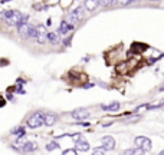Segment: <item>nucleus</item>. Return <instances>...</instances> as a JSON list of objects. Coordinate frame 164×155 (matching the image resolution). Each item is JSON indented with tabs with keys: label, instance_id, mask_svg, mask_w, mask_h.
Masks as SVG:
<instances>
[{
	"label": "nucleus",
	"instance_id": "obj_1",
	"mask_svg": "<svg viewBox=\"0 0 164 155\" xmlns=\"http://www.w3.org/2000/svg\"><path fill=\"white\" fill-rule=\"evenodd\" d=\"M43 112L41 111H38V112H33L32 115L28 118V121H26V125H28V128H30V129H36V128H39L43 125Z\"/></svg>",
	"mask_w": 164,
	"mask_h": 155
},
{
	"label": "nucleus",
	"instance_id": "obj_2",
	"mask_svg": "<svg viewBox=\"0 0 164 155\" xmlns=\"http://www.w3.org/2000/svg\"><path fill=\"white\" fill-rule=\"evenodd\" d=\"M3 16L7 20V25L17 26L20 23V19H22V12H19V10H6V12H3Z\"/></svg>",
	"mask_w": 164,
	"mask_h": 155
},
{
	"label": "nucleus",
	"instance_id": "obj_3",
	"mask_svg": "<svg viewBox=\"0 0 164 155\" xmlns=\"http://www.w3.org/2000/svg\"><path fill=\"white\" fill-rule=\"evenodd\" d=\"M82 17H83V7H76V9H74L72 12H69L66 22L71 23V25H75V23L81 22Z\"/></svg>",
	"mask_w": 164,
	"mask_h": 155
},
{
	"label": "nucleus",
	"instance_id": "obj_4",
	"mask_svg": "<svg viewBox=\"0 0 164 155\" xmlns=\"http://www.w3.org/2000/svg\"><path fill=\"white\" fill-rule=\"evenodd\" d=\"M134 142H135V147L143 148L144 151H151V148H153V144L147 136H137L134 139Z\"/></svg>",
	"mask_w": 164,
	"mask_h": 155
},
{
	"label": "nucleus",
	"instance_id": "obj_5",
	"mask_svg": "<svg viewBox=\"0 0 164 155\" xmlns=\"http://www.w3.org/2000/svg\"><path fill=\"white\" fill-rule=\"evenodd\" d=\"M46 35H48V30H46V27L43 26V25H39V26H36V43H39V45H45V42L48 40L46 39Z\"/></svg>",
	"mask_w": 164,
	"mask_h": 155
},
{
	"label": "nucleus",
	"instance_id": "obj_6",
	"mask_svg": "<svg viewBox=\"0 0 164 155\" xmlns=\"http://www.w3.org/2000/svg\"><path fill=\"white\" fill-rule=\"evenodd\" d=\"M89 115H91L89 111L85 109V108H78V109H75V111L71 112V116L74 119H76V121H85L86 118H89Z\"/></svg>",
	"mask_w": 164,
	"mask_h": 155
},
{
	"label": "nucleus",
	"instance_id": "obj_7",
	"mask_svg": "<svg viewBox=\"0 0 164 155\" xmlns=\"http://www.w3.org/2000/svg\"><path fill=\"white\" fill-rule=\"evenodd\" d=\"M101 142H102V148H104L105 151H112V150L115 148V139H114L111 135L104 136V138L101 139Z\"/></svg>",
	"mask_w": 164,
	"mask_h": 155
},
{
	"label": "nucleus",
	"instance_id": "obj_8",
	"mask_svg": "<svg viewBox=\"0 0 164 155\" xmlns=\"http://www.w3.org/2000/svg\"><path fill=\"white\" fill-rule=\"evenodd\" d=\"M75 29V26L74 25H71V23H68L66 20H62L61 22V26H59V30H58V33L59 35H68V33H71L72 30Z\"/></svg>",
	"mask_w": 164,
	"mask_h": 155
},
{
	"label": "nucleus",
	"instance_id": "obj_9",
	"mask_svg": "<svg viewBox=\"0 0 164 155\" xmlns=\"http://www.w3.org/2000/svg\"><path fill=\"white\" fill-rule=\"evenodd\" d=\"M89 142L88 141H85L83 138H79L78 141H75V150L76 151H79V152H86V151H89Z\"/></svg>",
	"mask_w": 164,
	"mask_h": 155
},
{
	"label": "nucleus",
	"instance_id": "obj_10",
	"mask_svg": "<svg viewBox=\"0 0 164 155\" xmlns=\"http://www.w3.org/2000/svg\"><path fill=\"white\" fill-rule=\"evenodd\" d=\"M58 122V115L56 114H52V112H48L43 115V125L46 126H52Z\"/></svg>",
	"mask_w": 164,
	"mask_h": 155
},
{
	"label": "nucleus",
	"instance_id": "obj_11",
	"mask_svg": "<svg viewBox=\"0 0 164 155\" xmlns=\"http://www.w3.org/2000/svg\"><path fill=\"white\" fill-rule=\"evenodd\" d=\"M98 6H99V0H85V1H83V7H85L88 12L96 10Z\"/></svg>",
	"mask_w": 164,
	"mask_h": 155
},
{
	"label": "nucleus",
	"instance_id": "obj_12",
	"mask_svg": "<svg viewBox=\"0 0 164 155\" xmlns=\"http://www.w3.org/2000/svg\"><path fill=\"white\" fill-rule=\"evenodd\" d=\"M38 150V144L36 142H32V141H28L22 145V151L23 152H33Z\"/></svg>",
	"mask_w": 164,
	"mask_h": 155
},
{
	"label": "nucleus",
	"instance_id": "obj_13",
	"mask_svg": "<svg viewBox=\"0 0 164 155\" xmlns=\"http://www.w3.org/2000/svg\"><path fill=\"white\" fill-rule=\"evenodd\" d=\"M121 108V104L120 102H112V104H110V105H102V109L104 111H108V112H115V111H118Z\"/></svg>",
	"mask_w": 164,
	"mask_h": 155
},
{
	"label": "nucleus",
	"instance_id": "obj_14",
	"mask_svg": "<svg viewBox=\"0 0 164 155\" xmlns=\"http://www.w3.org/2000/svg\"><path fill=\"white\" fill-rule=\"evenodd\" d=\"M144 154H145V151H144L143 148H138V147L125 150V151L123 152V155H144Z\"/></svg>",
	"mask_w": 164,
	"mask_h": 155
},
{
	"label": "nucleus",
	"instance_id": "obj_15",
	"mask_svg": "<svg viewBox=\"0 0 164 155\" xmlns=\"http://www.w3.org/2000/svg\"><path fill=\"white\" fill-rule=\"evenodd\" d=\"M29 29H30V25H28V23H23V25H19V26H17L19 35H20L22 38H28Z\"/></svg>",
	"mask_w": 164,
	"mask_h": 155
},
{
	"label": "nucleus",
	"instance_id": "obj_16",
	"mask_svg": "<svg viewBox=\"0 0 164 155\" xmlns=\"http://www.w3.org/2000/svg\"><path fill=\"white\" fill-rule=\"evenodd\" d=\"M12 135H16L17 138H25L26 135V128L25 126H16L12 129Z\"/></svg>",
	"mask_w": 164,
	"mask_h": 155
},
{
	"label": "nucleus",
	"instance_id": "obj_17",
	"mask_svg": "<svg viewBox=\"0 0 164 155\" xmlns=\"http://www.w3.org/2000/svg\"><path fill=\"white\" fill-rule=\"evenodd\" d=\"M46 39H48L52 45H56V43L59 42V33H55V32H48Z\"/></svg>",
	"mask_w": 164,
	"mask_h": 155
},
{
	"label": "nucleus",
	"instance_id": "obj_18",
	"mask_svg": "<svg viewBox=\"0 0 164 155\" xmlns=\"http://www.w3.org/2000/svg\"><path fill=\"white\" fill-rule=\"evenodd\" d=\"M117 3L118 0H99V6H104V7H111Z\"/></svg>",
	"mask_w": 164,
	"mask_h": 155
},
{
	"label": "nucleus",
	"instance_id": "obj_19",
	"mask_svg": "<svg viewBox=\"0 0 164 155\" xmlns=\"http://www.w3.org/2000/svg\"><path fill=\"white\" fill-rule=\"evenodd\" d=\"M150 109V104H144V105H140L132 114H140V112H144V111H148Z\"/></svg>",
	"mask_w": 164,
	"mask_h": 155
},
{
	"label": "nucleus",
	"instance_id": "obj_20",
	"mask_svg": "<svg viewBox=\"0 0 164 155\" xmlns=\"http://www.w3.org/2000/svg\"><path fill=\"white\" fill-rule=\"evenodd\" d=\"M58 148H59V144L55 142V141H53V142H49V144L46 145V150H48V151H53V150H58Z\"/></svg>",
	"mask_w": 164,
	"mask_h": 155
},
{
	"label": "nucleus",
	"instance_id": "obj_21",
	"mask_svg": "<svg viewBox=\"0 0 164 155\" xmlns=\"http://www.w3.org/2000/svg\"><path fill=\"white\" fill-rule=\"evenodd\" d=\"M28 38H29V39H35V38H36V27L30 26V29H29V33H28Z\"/></svg>",
	"mask_w": 164,
	"mask_h": 155
},
{
	"label": "nucleus",
	"instance_id": "obj_22",
	"mask_svg": "<svg viewBox=\"0 0 164 155\" xmlns=\"http://www.w3.org/2000/svg\"><path fill=\"white\" fill-rule=\"evenodd\" d=\"M92 155H105V150H104L102 147H99V148H95V150L92 151Z\"/></svg>",
	"mask_w": 164,
	"mask_h": 155
},
{
	"label": "nucleus",
	"instance_id": "obj_23",
	"mask_svg": "<svg viewBox=\"0 0 164 155\" xmlns=\"http://www.w3.org/2000/svg\"><path fill=\"white\" fill-rule=\"evenodd\" d=\"M62 155H78V151L76 150H65Z\"/></svg>",
	"mask_w": 164,
	"mask_h": 155
},
{
	"label": "nucleus",
	"instance_id": "obj_24",
	"mask_svg": "<svg viewBox=\"0 0 164 155\" xmlns=\"http://www.w3.org/2000/svg\"><path fill=\"white\" fill-rule=\"evenodd\" d=\"M141 119V116L140 115H134V116H131L130 119H128V122H135V121H140Z\"/></svg>",
	"mask_w": 164,
	"mask_h": 155
},
{
	"label": "nucleus",
	"instance_id": "obj_25",
	"mask_svg": "<svg viewBox=\"0 0 164 155\" xmlns=\"http://www.w3.org/2000/svg\"><path fill=\"white\" fill-rule=\"evenodd\" d=\"M131 3V0H118V4L120 6H128Z\"/></svg>",
	"mask_w": 164,
	"mask_h": 155
},
{
	"label": "nucleus",
	"instance_id": "obj_26",
	"mask_svg": "<svg viewBox=\"0 0 164 155\" xmlns=\"http://www.w3.org/2000/svg\"><path fill=\"white\" fill-rule=\"evenodd\" d=\"M78 125H82V126H89V122H82L81 121V123H78Z\"/></svg>",
	"mask_w": 164,
	"mask_h": 155
},
{
	"label": "nucleus",
	"instance_id": "obj_27",
	"mask_svg": "<svg viewBox=\"0 0 164 155\" xmlns=\"http://www.w3.org/2000/svg\"><path fill=\"white\" fill-rule=\"evenodd\" d=\"M7 99H9V101H12V99H13V95H12V93H9V95H7Z\"/></svg>",
	"mask_w": 164,
	"mask_h": 155
},
{
	"label": "nucleus",
	"instance_id": "obj_28",
	"mask_svg": "<svg viewBox=\"0 0 164 155\" xmlns=\"http://www.w3.org/2000/svg\"><path fill=\"white\" fill-rule=\"evenodd\" d=\"M158 91H160V92H164V85H163V86H160V89H158Z\"/></svg>",
	"mask_w": 164,
	"mask_h": 155
},
{
	"label": "nucleus",
	"instance_id": "obj_29",
	"mask_svg": "<svg viewBox=\"0 0 164 155\" xmlns=\"http://www.w3.org/2000/svg\"><path fill=\"white\" fill-rule=\"evenodd\" d=\"M147 1H150V3H157V0H147Z\"/></svg>",
	"mask_w": 164,
	"mask_h": 155
},
{
	"label": "nucleus",
	"instance_id": "obj_30",
	"mask_svg": "<svg viewBox=\"0 0 164 155\" xmlns=\"http://www.w3.org/2000/svg\"><path fill=\"white\" fill-rule=\"evenodd\" d=\"M137 1H140V0H131V3H137Z\"/></svg>",
	"mask_w": 164,
	"mask_h": 155
},
{
	"label": "nucleus",
	"instance_id": "obj_31",
	"mask_svg": "<svg viewBox=\"0 0 164 155\" xmlns=\"http://www.w3.org/2000/svg\"><path fill=\"white\" fill-rule=\"evenodd\" d=\"M158 155H164V150H163V151H160V154H158Z\"/></svg>",
	"mask_w": 164,
	"mask_h": 155
},
{
	"label": "nucleus",
	"instance_id": "obj_32",
	"mask_svg": "<svg viewBox=\"0 0 164 155\" xmlns=\"http://www.w3.org/2000/svg\"><path fill=\"white\" fill-rule=\"evenodd\" d=\"M3 1H10V0H3Z\"/></svg>",
	"mask_w": 164,
	"mask_h": 155
},
{
	"label": "nucleus",
	"instance_id": "obj_33",
	"mask_svg": "<svg viewBox=\"0 0 164 155\" xmlns=\"http://www.w3.org/2000/svg\"><path fill=\"white\" fill-rule=\"evenodd\" d=\"M157 1H161V0H157Z\"/></svg>",
	"mask_w": 164,
	"mask_h": 155
}]
</instances>
